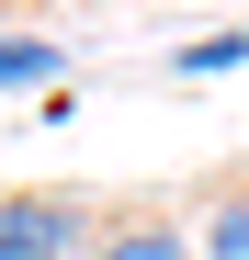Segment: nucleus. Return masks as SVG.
<instances>
[{"mask_svg": "<svg viewBox=\"0 0 249 260\" xmlns=\"http://www.w3.org/2000/svg\"><path fill=\"white\" fill-rule=\"evenodd\" d=\"M91 260H193V249H181L170 226H124V238H102Z\"/></svg>", "mask_w": 249, "mask_h": 260, "instance_id": "obj_4", "label": "nucleus"}, {"mask_svg": "<svg viewBox=\"0 0 249 260\" xmlns=\"http://www.w3.org/2000/svg\"><path fill=\"white\" fill-rule=\"evenodd\" d=\"M249 57V34H204V46H181V79H215V68H238Z\"/></svg>", "mask_w": 249, "mask_h": 260, "instance_id": "obj_5", "label": "nucleus"}, {"mask_svg": "<svg viewBox=\"0 0 249 260\" xmlns=\"http://www.w3.org/2000/svg\"><path fill=\"white\" fill-rule=\"evenodd\" d=\"M204 260H249V192L204 215Z\"/></svg>", "mask_w": 249, "mask_h": 260, "instance_id": "obj_3", "label": "nucleus"}, {"mask_svg": "<svg viewBox=\"0 0 249 260\" xmlns=\"http://www.w3.org/2000/svg\"><path fill=\"white\" fill-rule=\"evenodd\" d=\"M34 79H57V46L46 34H0V91H34Z\"/></svg>", "mask_w": 249, "mask_h": 260, "instance_id": "obj_2", "label": "nucleus"}, {"mask_svg": "<svg viewBox=\"0 0 249 260\" xmlns=\"http://www.w3.org/2000/svg\"><path fill=\"white\" fill-rule=\"evenodd\" d=\"M68 249H79L68 192H0V260H68Z\"/></svg>", "mask_w": 249, "mask_h": 260, "instance_id": "obj_1", "label": "nucleus"}]
</instances>
